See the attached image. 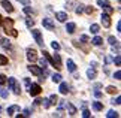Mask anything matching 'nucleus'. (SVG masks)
I'll list each match as a JSON object with an SVG mask.
<instances>
[{"label":"nucleus","instance_id":"nucleus-47","mask_svg":"<svg viewBox=\"0 0 121 118\" xmlns=\"http://www.w3.org/2000/svg\"><path fill=\"white\" fill-rule=\"evenodd\" d=\"M81 40H82V42H88V36L82 35V36H81Z\"/></svg>","mask_w":121,"mask_h":118},{"label":"nucleus","instance_id":"nucleus-48","mask_svg":"<svg viewBox=\"0 0 121 118\" xmlns=\"http://www.w3.org/2000/svg\"><path fill=\"white\" fill-rule=\"evenodd\" d=\"M24 117H30V109H24V114H22Z\"/></svg>","mask_w":121,"mask_h":118},{"label":"nucleus","instance_id":"nucleus-39","mask_svg":"<svg viewBox=\"0 0 121 118\" xmlns=\"http://www.w3.org/2000/svg\"><path fill=\"white\" fill-rule=\"evenodd\" d=\"M0 94H2V97H3V99H8V96H9L8 90H2V91H0Z\"/></svg>","mask_w":121,"mask_h":118},{"label":"nucleus","instance_id":"nucleus-24","mask_svg":"<svg viewBox=\"0 0 121 118\" xmlns=\"http://www.w3.org/2000/svg\"><path fill=\"white\" fill-rule=\"evenodd\" d=\"M52 81H54L55 84H58L60 81H61V75H60V73H54V75H52Z\"/></svg>","mask_w":121,"mask_h":118},{"label":"nucleus","instance_id":"nucleus-13","mask_svg":"<svg viewBox=\"0 0 121 118\" xmlns=\"http://www.w3.org/2000/svg\"><path fill=\"white\" fill-rule=\"evenodd\" d=\"M75 30H76V24H75V22H69V24L66 26V31L69 33V35H73Z\"/></svg>","mask_w":121,"mask_h":118},{"label":"nucleus","instance_id":"nucleus-42","mask_svg":"<svg viewBox=\"0 0 121 118\" xmlns=\"http://www.w3.org/2000/svg\"><path fill=\"white\" fill-rule=\"evenodd\" d=\"M115 64H117V66H120V63H121V57H120V54H117V57H115Z\"/></svg>","mask_w":121,"mask_h":118},{"label":"nucleus","instance_id":"nucleus-40","mask_svg":"<svg viewBox=\"0 0 121 118\" xmlns=\"http://www.w3.org/2000/svg\"><path fill=\"white\" fill-rule=\"evenodd\" d=\"M4 82H6V76H4L3 73H0V85H3Z\"/></svg>","mask_w":121,"mask_h":118},{"label":"nucleus","instance_id":"nucleus-14","mask_svg":"<svg viewBox=\"0 0 121 118\" xmlns=\"http://www.w3.org/2000/svg\"><path fill=\"white\" fill-rule=\"evenodd\" d=\"M60 93H61V94H67L69 93V85H67V84L66 82H61V81H60Z\"/></svg>","mask_w":121,"mask_h":118},{"label":"nucleus","instance_id":"nucleus-20","mask_svg":"<svg viewBox=\"0 0 121 118\" xmlns=\"http://www.w3.org/2000/svg\"><path fill=\"white\" fill-rule=\"evenodd\" d=\"M93 108H94V111H102L103 109V103L102 102H94L93 103Z\"/></svg>","mask_w":121,"mask_h":118},{"label":"nucleus","instance_id":"nucleus-52","mask_svg":"<svg viewBox=\"0 0 121 118\" xmlns=\"http://www.w3.org/2000/svg\"><path fill=\"white\" fill-rule=\"evenodd\" d=\"M2 20H3V17H2V15H0V24H2Z\"/></svg>","mask_w":121,"mask_h":118},{"label":"nucleus","instance_id":"nucleus-51","mask_svg":"<svg viewBox=\"0 0 121 118\" xmlns=\"http://www.w3.org/2000/svg\"><path fill=\"white\" fill-rule=\"evenodd\" d=\"M91 67H94V69L97 67V63H96V61H93V63H91Z\"/></svg>","mask_w":121,"mask_h":118},{"label":"nucleus","instance_id":"nucleus-28","mask_svg":"<svg viewBox=\"0 0 121 118\" xmlns=\"http://www.w3.org/2000/svg\"><path fill=\"white\" fill-rule=\"evenodd\" d=\"M106 117H108V118H117V117H118V112H115V111H109L108 114H106Z\"/></svg>","mask_w":121,"mask_h":118},{"label":"nucleus","instance_id":"nucleus-23","mask_svg":"<svg viewBox=\"0 0 121 118\" xmlns=\"http://www.w3.org/2000/svg\"><path fill=\"white\" fill-rule=\"evenodd\" d=\"M97 4L100 8H106V6H109V2L108 0H97Z\"/></svg>","mask_w":121,"mask_h":118},{"label":"nucleus","instance_id":"nucleus-1","mask_svg":"<svg viewBox=\"0 0 121 118\" xmlns=\"http://www.w3.org/2000/svg\"><path fill=\"white\" fill-rule=\"evenodd\" d=\"M2 26H3V29H4V31H6L8 35H11L13 37L18 36V31L13 29V20H11V18H3V20H2Z\"/></svg>","mask_w":121,"mask_h":118},{"label":"nucleus","instance_id":"nucleus-50","mask_svg":"<svg viewBox=\"0 0 121 118\" xmlns=\"http://www.w3.org/2000/svg\"><path fill=\"white\" fill-rule=\"evenodd\" d=\"M117 30L121 31V22H120V21H118V24H117Z\"/></svg>","mask_w":121,"mask_h":118},{"label":"nucleus","instance_id":"nucleus-19","mask_svg":"<svg viewBox=\"0 0 121 118\" xmlns=\"http://www.w3.org/2000/svg\"><path fill=\"white\" fill-rule=\"evenodd\" d=\"M90 30H91V33H94V35H97V33L100 31V26H99V24H91Z\"/></svg>","mask_w":121,"mask_h":118},{"label":"nucleus","instance_id":"nucleus-21","mask_svg":"<svg viewBox=\"0 0 121 118\" xmlns=\"http://www.w3.org/2000/svg\"><path fill=\"white\" fill-rule=\"evenodd\" d=\"M91 42H93V45L99 46V45H102V42H103V39H102V37H99V36H96V37H94V39H93Z\"/></svg>","mask_w":121,"mask_h":118},{"label":"nucleus","instance_id":"nucleus-31","mask_svg":"<svg viewBox=\"0 0 121 118\" xmlns=\"http://www.w3.org/2000/svg\"><path fill=\"white\" fill-rule=\"evenodd\" d=\"M49 102H51V105H55V103L58 102V97L55 96V94H52V96L49 97Z\"/></svg>","mask_w":121,"mask_h":118},{"label":"nucleus","instance_id":"nucleus-26","mask_svg":"<svg viewBox=\"0 0 121 118\" xmlns=\"http://www.w3.org/2000/svg\"><path fill=\"white\" fill-rule=\"evenodd\" d=\"M8 64V57H4L3 54H0V66H4Z\"/></svg>","mask_w":121,"mask_h":118},{"label":"nucleus","instance_id":"nucleus-17","mask_svg":"<svg viewBox=\"0 0 121 118\" xmlns=\"http://www.w3.org/2000/svg\"><path fill=\"white\" fill-rule=\"evenodd\" d=\"M67 70H69V72H75V70H76V64L73 63L72 60H67Z\"/></svg>","mask_w":121,"mask_h":118},{"label":"nucleus","instance_id":"nucleus-34","mask_svg":"<svg viewBox=\"0 0 121 118\" xmlns=\"http://www.w3.org/2000/svg\"><path fill=\"white\" fill-rule=\"evenodd\" d=\"M24 12H26V13H29V15H31V13H33V9H31L29 4H26V6H24Z\"/></svg>","mask_w":121,"mask_h":118},{"label":"nucleus","instance_id":"nucleus-53","mask_svg":"<svg viewBox=\"0 0 121 118\" xmlns=\"http://www.w3.org/2000/svg\"><path fill=\"white\" fill-rule=\"evenodd\" d=\"M0 114H2V106H0Z\"/></svg>","mask_w":121,"mask_h":118},{"label":"nucleus","instance_id":"nucleus-22","mask_svg":"<svg viewBox=\"0 0 121 118\" xmlns=\"http://www.w3.org/2000/svg\"><path fill=\"white\" fill-rule=\"evenodd\" d=\"M106 93H109V94H115V93H118V88H115L112 85H109V87H106Z\"/></svg>","mask_w":121,"mask_h":118},{"label":"nucleus","instance_id":"nucleus-6","mask_svg":"<svg viewBox=\"0 0 121 118\" xmlns=\"http://www.w3.org/2000/svg\"><path fill=\"white\" fill-rule=\"evenodd\" d=\"M51 64L54 66L55 69H61L63 66H61V58H60V54H54V57H52V61H51Z\"/></svg>","mask_w":121,"mask_h":118},{"label":"nucleus","instance_id":"nucleus-32","mask_svg":"<svg viewBox=\"0 0 121 118\" xmlns=\"http://www.w3.org/2000/svg\"><path fill=\"white\" fill-rule=\"evenodd\" d=\"M39 63H40V69H46V67H48V61H46V60L42 58Z\"/></svg>","mask_w":121,"mask_h":118},{"label":"nucleus","instance_id":"nucleus-15","mask_svg":"<svg viewBox=\"0 0 121 118\" xmlns=\"http://www.w3.org/2000/svg\"><path fill=\"white\" fill-rule=\"evenodd\" d=\"M87 76L90 78V79H94V78L97 76V72H96V69H94V67H90V69L87 70Z\"/></svg>","mask_w":121,"mask_h":118},{"label":"nucleus","instance_id":"nucleus-36","mask_svg":"<svg viewBox=\"0 0 121 118\" xmlns=\"http://www.w3.org/2000/svg\"><path fill=\"white\" fill-rule=\"evenodd\" d=\"M111 103H112V105H120V103H121V97L118 96L117 99H112V100H111Z\"/></svg>","mask_w":121,"mask_h":118},{"label":"nucleus","instance_id":"nucleus-3","mask_svg":"<svg viewBox=\"0 0 121 118\" xmlns=\"http://www.w3.org/2000/svg\"><path fill=\"white\" fill-rule=\"evenodd\" d=\"M42 91V88L39 84H30L29 85V93H30V96H39Z\"/></svg>","mask_w":121,"mask_h":118},{"label":"nucleus","instance_id":"nucleus-8","mask_svg":"<svg viewBox=\"0 0 121 118\" xmlns=\"http://www.w3.org/2000/svg\"><path fill=\"white\" fill-rule=\"evenodd\" d=\"M27 60H29L30 63H35V61L38 60V52H36L35 49H29L27 51Z\"/></svg>","mask_w":121,"mask_h":118},{"label":"nucleus","instance_id":"nucleus-46","mask_svg":"<svg viewBox=\"0 0 121 118\" xmlns=\"http://www.w3.org/2000/svg\"><path fill=\"white\" fill-rule=\"evenodd\" d=\"M24 85L29 88V85H30V79H29V78H26V79H24Z\"/></svg>","mask_w":121,"mask_h":118},{"label":"nucleus","instance_id":"nucleus-25","mask_svg":"<svg viewBox=\"0 0 121 118\" xmlns=\"http://www.w3.org/2000/svg\"><path fill=\"white\" fill-rule=\"evenodd\" d=\"M40 103L43 105V108H46V109H48V108L51 106V102H49V99H43V100H40Z\"/></svg>","mask_w":121,"mask_h":118},{"label":"nucleus","instance_id":"nucleus-12","mask_svg":"<svg viewBox=\"0 0 121 118\" xmlns=\"http://www.w3.org/2000/svg\"><path fill=\"white\" fill-rule=\"evenodd\" d=\"M55 17H57V20L60 22H66L67 21V13L66 12H57V13H55Z\"/></svg>","mask_w":121,"mask_h":118},{"label":"nucleus","instance_id":"nucleus-38","mask_svg":"<svg viewBox=\"0 0 121 118\" xmlns=\"http://www.w3.org/2000/svg\"><path fill=\"white\" fill-rule=\"evenodd\" d=\"M51 46H52L55 51H58V49H60V44H58V42H52V44H51Z\"/></svg>","mask_w":121,"mask_h":118},{"label":"nucleus","instance_id":"nucleus-5","mask_svg":"<svg viewBox=\"0 0 121 118\" xmlns=\"http://www.w3.org/2000/svg\"><path fill=\"white\" fill-rule=\"evenodd\" d=\"M42 24H43V27L46 30H54L55 29V24L51 18H43V20H42Z\"/></svg>","mask_w":121,"mask_h":118},{"label":"nucleus","instance_id":"nucleus-29","mask_svg":"<svg viewBox=\"0 0 121 118\" xmlns=\"http://www.w3.org/2000/svg\"><path fill=\"white\" fill-rule=\"evenodd\" d=\"M84 11H85L88 15H93V13H94V8H91V6H85V8H84Z\"/></svg>","mask_w":121,"mask_h":118},{"label":"nucleus","instance_id":"nucleus-11","mask_svg":"<svg viewBox=\"0 0 121 118\" xmlns=\"http://www.w3.org/2000/svg\"><path fill=\"white\" fill-rule=\"evenodd\" d=\"M0 45H2L4 49H11L12 48L11 42H9V39H6V37H2V39H0Z\"/></svg>","mask_w":121,"mask_h":118},{"label":"nucleus","instance_id":"nucleus-16","mask_svg":"<svg viewBox=\"0 0 121 118\" xmlns=\"http://www.w3.org/2000/svg\"><path fill=\"white\" fill-rule=\"evenodd\" d=\"M66 108H67V112H69V115H75L76 114V108L72 105V103H67L66 105Z\"/></svg>","mask_w":121,"mask_h":118},{"label":"nucleus","instance_id":"nucleus-54","mask_svg":"<svg viewBox=\"0 0 121 118\" xmlns=\"http://www.w3.org/2000/svg\"><path fill=\"white\" fill-rule=\"evenodd\" d=\"M118 2H120V0H118Z\"/></svg>","mask_w":121,"mask_h":118},{"label":"nucleus","instance_id":"nucleus-45","mask_svg":"<svg viewBox=\"0 0 121 118\" xmlns=\"http://www.w3.org/2000/svg\"><path fill=\"white\" fill-rule=\"evenodd\" d=\"M94 96H96L97 99H99V97H102V91H99V90H96V91H94Z\"/></svg>","mask_w":121,"mask_h":118},{"label":"nucleus","instance_id":"nucleus-7","mask_svg":"<svg viewBox=\"0 0 121 118\" xmlns=\"http://www.w3.org/2000/svg\"><path fill=\"white\" fill-rule=\"evenodd\" d=\"M102 24H103V27H106V29H109L111 27V17L109 13H102Z\"/></svg>","mask_w":121,"mask_h":118},{"label":"nucleus","instance_id":"nucleus-49","mask_svg":"<svg viewBox=\"0 0 121 118\" xmlns=\"http://www.w3.org/2000/svg\"><path fill=\"white\" fill-rule=\"evenodd\" d=\"M40 100H42V99H36V100H35V105H40Z\"/></svg>","mask_w":121,"mask_h":118},{"label":"nucleus","instance_id":"nucleus-37","mask_svg":"<svg viewBox=\"0 0 121 118\" xmlns=\"http://www.w3.org/2000/svg\"><path fill=\"white\" fill-rule=\"evenodd\" d=\"M103 9L106 11V13H109V15L114 12V8H111V4H109V6H106V8H103Z\"/></svg>","mask_w":121,"mask_h":118},{"label":"nucleus","instance_id":"nucleus-33","mask_svg":"<svg viewBox=\"0 0 121 118\" xmlns=\"http://www.w3.org/2000/svg\"><path fill=\"white\" fill-rule=\"evenodd\" d=\"M108 42H109V44H111V45H115V44H118V40H117V39H115V37H114V36H109V37H108Z\"/></svg>","mask_w":121,"mask_h":118},{"label":"nucleus","instance_id":"nucleus-9","mask_svg":"<svg viewBox=\"0 0 121 118\" xmlns=\"http://www.w3.org/2000/svg\"><path fill=\"white\" fill-rule=\"evenodd\" d=\"M2 6L4 8V11L6 12H13V6H12V3L11 2H8V0H2Z\"/></svg>","mask_w":121,"mask_h":118},{"label":"nucleus","instance_id":"nucleus-35","mask_svg":"<svg viewBox=\"0 0 121 118\" xmlns=\"http://www.w3.org/2000/svg\"><path fill=\"white\" fill-rule=\"evenodd\" d=\"M26 24H27V27H33L35 26V21L31 20V18H27V20H26Z\"/></svg>","mask_w":121,"mask_h":118},{"label":"nucleus","instance_id":"nucleus-43","mask_svg":"<svg viewBox=\"0 0 121 118\" xmlns=\"http://www.w3.org/2000/svg\"><path fill=\"white\" fill-rule=\"evenodd\" d=\"M114 78L115 79H121V72H120V70H117V72L114 73Z\"/></svg>","mask_w":121,"mask_h":118},{"label":"nucleus","instance_id":"nucleus-10","mask_svg":"<svg viewBox=\"0 0 121 118\" xmlns=\"http://www.w3.org/2000/svg\"><path fill=\"white\" fill-rule=\"evenodd\" d=\"M29 70H30L31 73L38 75V76H40V75H42V69H40V67H38V66H33V64H30V66H29Z\"/></svg>","mask_w":121,"mask_h":118},{"label":"nucleus","instance_id":"nucleus-2","mask_svg":"<svg viewBox=\"0 0 121 118\" xmlns=\"http://www.w3.org/2000/svg\"><path fill=\"white\" fill-rule=\"evenodd\" d=\"M8 84H9V88H11L12 91L17 94V96L21 93L20 85H18V82H17V79H15V78H9V79H8Z\"/></svg>","mask_w":121,"mask_h":118},{"label":"nucleus","instance_id":"nucleus-27","mask_svg":"<svg viewBox=\"0 0 121 118\" xmlns=\"http://www.w3.org/2000/svg\"><path fill=\"white\" fill-rule=\"evenodd\" d=\"M76 6H78V8H75V12L78 13V15H79V13H82V12H84V4H81V3H79V4H76Z\"/></svg>","mask_w":121,"mask_h":118},{"label":"nucleus","instance_id":"nucleus-44","mask_svg":"<svg viewBox=\"0 0 121 118\" xmlns=\"http://www.w3.org/2000/svg\"><path fill=\"white\" fill-rule=\"evenodd\" d=\"M105 63H106V64L112 63V57H109V55H106V57H105Z\"/></svg>","mask_w":121,"mask_h":118},{"label":"nucleus","instance_id":"nucleus-41","mask_svg":"<svg viewBox=\"0 0 121 118\" xmlns=\"http://www.w3.org/2000/svg\"><path fill=\"white\" fill-rule=\"evenodd\" d=\"M90 115H91V114H90V111H88V109H84V111H82V117H84V118H88Z\"/></svg>","mask_w":121,"mask_h":118},{"label":"nucleus","instance_id":"nucleus-4","mask_svg":"<svg viewBox=\"0 0 121 118\" xmlns=\"http://www.w3.org/2000/svg\"><path fill=\"white\" fill-rule=\"evenodd\" d=\"M31 35H33V37L36 39V42H38V45L39 46H42V48H43V39H42V35H40V31L39 30H36V29H33L31 30Z\"/></svg>","mask_w":121,"mask_h":118},{"label":"nucleus","instance_id":"nucleus-18","mask_svg":"<svg viewBox=\"0 0 121 118\" xmlns=\"http://www.w3.org/2000/svg\"><path fill=\"white\" fill-rule=\"evenodd\" d=\"M17 111H20V106H17V105L9 106L8 108V115H13V112H17Z\"/></svg>","mask_w":121,"mask_h":118},{"label":"nucleus","instance_id":"nucleus-30","mask_svg":"<svg viewBox=\"0 0 121 118\" xmlns=\"http://www.w3.org/2000/svg\"><path fill=\"white\" fill-rule=\"evenodd\" d=\"M75 4H76L75 0H70V2L66 4V9H67V11H70V9H73V6H75Z\"/></svg>","mask_w":121,"mask_h":118}]
</instances>
